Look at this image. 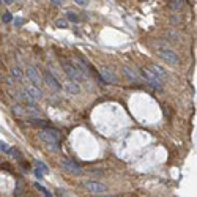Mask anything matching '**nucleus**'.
I'll return each mask as SVG.
<instances>
[{
  "label": "nucleus",
  "instance_id": "nucleus-14",
  "mask_svg": "<svg viewBox=\"0 0 197 197\" xmlns=\"http://www.w3.org/2000/svg\"><path fill=\"white\" fill-rule=\"evenodd\" d=\"M167 6L172 11H181L183 8H185V0H169Z\"/></svg>",
  "mask_w": 197,
  "mask_h": 197
},
{
  "label": "nucleus",
  "instance_id": "nucleus-25",
  "mask_svg": "<svg viewBox=\"0 0 197 197\" xmlns=\"http://www.w3.org/2000/svg\"><path fill=\"white\" fill-rule=\"evenodd\" d=\"M14 25H16V27H22V25H24V19L22 18H16L14 19Z\"/></svg>",
  "mask_w": 197,
  "mask_h": 197
},
{
  "label": "nucleus",
  "instance_id": "nucleus-3",
  "mask_svg": "<svg viewBox=\"0 0 197 197\" xmlns=\"http://www.w3.org/2000/svg\"><path fill=\"white\" fill-rule=\"evenodd\" d=\"M158 55H159L163 60H166L169 65H178L180 63V57L177 55V52H174L169 46L158 47Z\"/></svg>",
  "mask_w": 197,
  "mask_h": 197
},
{
  "label": "nucleus",
  "instance_id": "nucleus-28",
  "mask_svg": "<svg viewBox=\"0 0 197 197\" xmlns=\"http://www.w3.org/2000/svg\"><path fill=\"white\" fill-rule=\"evenodd\" d=\"M50 2L54 3L55 6H62V5H63V2H65V0H50Z\"/></svg>",
  "mask_w": 197,
  "mask_h": 197
},
{
  "label": "nucleus",
  "instance_id": "nucleus-5",
  "mask_svg": "<svg viewBox=\"0 0 197 197\" xmlns=\"http://www.w3.org/2000/svg\"><path fill=\"white\" fill-rule=\"evenodd\" d=\"M99 73H101V79H103L106 84H118V77H117V74H115L111 68L103 66Z\"/></svg>",
  "mask_w": 197,
  "mask_h": 197
},
{
  "label": "nucleus",
  "instance_id": "nucleus-10",
  "mask_svg": "<svg viewBox=\"0 0 197 197\" xmlns=\"http://www.w3.org/2000/svg\"><path fill=\"white\" fill-rule=\"evenodd\" d=\"M25 93H29L33 99H41L43 98V93H41V88H39V87H36V85H33V84H30V85H27V87H25Z\"/></svg>",
  "mask_w": 197,
  "mask_h": 197
},
{
  "label": "nucleus",
  "instance_id": "nucleus-6",
  "mask_svg": "<svg viewBox=\"0 0 197 197\" xmlns=\"http://www.w3.org/2000/svg\"><path fill=\"white\" fill-rule=\"evenodd\" d=\"M62 167L65 172H70L73 175H82V169L79 167L76 163H73L71 159H63L62 161Z\"/></svg>",
  "mask_w": 197,
  "mask_h": 197
},
{
  "label": "nucleus",
  "instance_id": "nucleus-24",
  "mask_svg": "<svg viewBox=\"0 0 197 197\" xmlns=\"http://www.w3.org/2000/svg\"><path fill=\"white\" fill-rule=\"evenodd\" d=\"M11 19H13V16H11V13H5V14L2 16V21H3L5 24H8V22H11Z\"/></svg>",
  "mask_w": 197,
  "mask_h": 197
},
{
  "label": "nucleus",
  "instance_id": "nucleus-8",
  "mask_svg": "<svg viewBox=\"0 0 197 197\" xmlns=\"http://www.w3.org/2000/svg\"><path fill=\"white\" fill-rule=\"evenodd\" d=\"M85 188L90 191V192H96V194H99V192H106V186L104 185H101V183H98V181H85Z\"/></svg>",
  "mask_w": 197,
  "mask_h": 197
},
{
  "label": "nucleus",
  "instance_id": "nucleus-21",
  "mask_svg": "<svg viewBox=\"0 0 197 197\" xmlns=\"http://www.w3.org/2000/svg\"><path fill=\"white\" fill-rule=\"evenodd\" d=\"M55 25H57V27H62V29H66V27H68V21H65V19H57V21H55Z\"/></svg>",
  "mask_w": 197,
  "mask_h": 197
},
{
  "label": "nucleus",
  "instance_id": "nucleus-1",
  "mask_svg": "<svg viewBox=\"0 0 197 197\" xmlns=\"http://www.w3.org/2000/svg\"><path fill=\"white\" fill-rule=\"evenodd\" d=\"M62 65H63V70H65V73H66V76H68L70 81H73V82H76V84H82V82L85 81V76H84L82 73L77 71V68L73 65V62L63 60Z\"/></svg>",
  "mask_w": 197,
  "mask_h": 197
},
{
  "label": "nucleus",
  "instance_id": "nucleus-18",
  "mask_svg": "<svg viewBox=\"0 0 197 197\" xmlns=\"http://www.w3.org/2000/svg\"><path fill=\"white\" fill-rule=\"evenodd\" d=\"M30 123H33V125H36V126H41V128H46V126H47L46 122L38 120V118H30Z\"/></svg>",
  "mask_w": 197,
  "mask_h": 197
},
{
  "label": "nucleus",
  "instance_id": "nucleus-19",
  "mask_svg": "<svg viewBox=\"0 0 197 197\" xmlns=\"http://www.w3.org/2000/svg\"><path fill=\"white\" fill-rule=\"evenodd\" d=\"M36 166H38V169H41V170H43V174H44V175H46V174H49V167H47L44 163L36 161Z\"/></svg>",
  "mask_w": 197,
  "mask_h": 197
},
{
  "label": "nucleus",
  "instance_id": "nucleus-17",
  "mask_svg": "<svg viewBox=\"0 0 197 197\" xmlns=\"http://www.w3.org/2000/svg\"><path fill=\"white\" fill-rule=\"evenodd\" d=\"M169 22L172 24V25H177V24H181L183 22V18L178 16V14H172V16L169 18Z\"/></svg>",
  "mask_w": 197,
  "mask_h": 197
},
{
  "label": "nucleus",
  "instance_id": "nucleus-12",
  "mask_svg": "<svg viewBox=\"0 0 197 197\" xmlns=\"http://www.w3.org/2000/svg\"><path fill=\"white\" fill-rule=\"evenodd\" d=\"M123 74H125V76L129 79L131 82H134V84L142 82V79H140V77H139V76H137V74L133 71V70H131V68H128V66H125V68H123Z\"/></svg>",
  "mask_w": 197,
  "mask_h": 197
},
{
  "label": "nucleus",
  "instance_id": "nucleus-22",
  "mask_svg": "<svg viewBox=\"0 0 197 197\" xmlns=\"http://www.w3.org/2000/svg\"><path fill=\"white\" fill-rule=\"evenodd\" d=\"M36 188H38L39 191H41L44 195H47V197H50V195H52V194H50V191H49V189H46L44 186H41V185H39V183H36Z\"/></svg>",
  "mask_w": 197,
  "mask_h": 197
},
{
  "label": "nucleus",
  "instance_id": "nucleus-4",
  "mask_svg": "<svg viewBox=\"0 0 197 197\" xmlns=\"http://www.w3.org/2000/svg\"><path fill=\"white\" fill-rule=\"evenodd\" d=\"M39 139H43L46 143H49V145H57V143L60 142V133L57 129L54 128H49V129H44V131H39Z\"/></svg>",
  "mask_w": 197,
  "mask_h": 197
},
{
  "label": "nucleus",
  "instance_id": "nucleus-20",
  "mask_svg": "<svg viewBox=\"0 0 197 197\" xmlns=\"http://www.w3.org/2000/svg\"><path fill=\"white\" fill-rule=\"evenodd\" d=\"M167 38H169V41H170V43H177L178 39H180V36H178L177 33H172V32H169V33H167Z\"/></svg>",
  "mask_w": 197,
  "mask_h": 197
},
{
  "label": "nucleus",
  "instance_id": "nucleus-27",
  "mask_svg": "<svg viewBox=\"0 0 197 197\" xmlns=\"http://www.w3.org/2000/svg\"><path fill=\"white\" fill-rule=\"evenodd\" d=\"M0 150H2V151H6V150H8V143L3 142V140H0Z\"/></svg>",
  "mask_w": 197,
  "mask_h": 197
},
{
  "label": "nucleus",
  "instance_id": "nucleus-15",
  "mask_svg": "<svg viewBox=\"0 0 197 197\" xmlns=\"http://www.w3.org/2000/svg\"><path fill=\"white\" fill-rule=\"evenodd\" d=\"M11 74H13V77H16L19 82H24V74H22V71H21V68H18V66H14L11 70Z\"/></svg>",
  "mask_w": 197,
  "mask_h": 197
},
{
  "label": "nucleus",
  "instance_id": "nucleus-11",
  "mask_svg": "<svg viewBox=\"0 0 197 197\" xmlns=\"http://www.w3.org/2000/svg\"><path fill=\"white\" fill-rule=\"evenodd\" d=\"M150 71H153V73H155V74H156L158 77L161 79L163 82H166L167 79H169V74H167V71H166V70H164L163 66H159V65H153Z\"/></svg>",
  "mask_w": 197,
  "mask_h": 197
},
{
  "label": "nucleus",
  "instance_id": "nucleus-2",
  "mask_svg": "<svg viewBox=\"0 0 197 197\" xmlns=\"http://www.w3.org/2000/svg\"><path fill=\"white\" fill-rule=\"evenodd\" d=\"M140 74H142V77H143V82H147L151 88H155V90H158V91L163 90V84H164V82H163L153 71H150V70H147V68H140Z\"/></svg>",
  "mask_w": 197,
  "mask_h": 197
},
{
  "label": "nucleus",
  "instance_id": "nucleus-9",
  "mask_svg": "<svg viewBox=\"0 0 197 197\" xmlns=\"http://www.w3.org/2000/svg\"><path fill=\"white\" fill-rule=\"evenodd\" d=\"M27 79L30 81V84H33V85H36V87H39L41 85V79H39V76H38V73H36V70L33 68V66H29L27 68Z\"/></svg>",
  "mask_w": 197,
  "mask_h": 197
},
{
  "label": "nucleus",
  "instance_id": "nucleus-7",
  "mask_svg": "<svg viewBox=\"0 0 197 197\" xmlns=\"http://www.w3.org/2000/svg\"><path fill=\"white\" fill-rule=\"evenodd\" d=\"M43 77H44V81H46V84L49 85V87H52V88H54V90H57V91H60L62 90V85H60V82L57 81V79L54 77V76H52L47 70H44L43 71Z\"/></svg>",
  "mask_w": 197,
  "mask_h": 197
},
{
  "label": "nucleus",
  "instance_id": "nucleus-13",
  "mask_svg": "<svg viewBox=\"0 0 197 197\" xmlns=\"http://www.w3.org/2000/svg\"><path fill=\"white\" fill-rule=\"evenodd\" d=\"M65 90H66L68 93H71V95H79V91H81V88H79V84L70 81V79L66 81V84H65Z\"/></svg>",
  "mask_w": 197,
  "mask_h": 197
},
{
  "label": "nucleus",
  "instance_id": "nucleus-26",
  "mask_svg": "<svg viewBox=\"0 0 197 197\" xmlns=\"http://www.w3.org/2000/svg\"><path fill=\"white\" fill-rule=\"evenodd\" d=\"M76 2V5H79V6H87L88 5V0H74Z\"/></svg>",
  "mask_w": 197,
  "mask_h": 197
},
{
  "label": "nucleus",
  "instance_id": "nucleus-16",
  "mask_svg": "<svg viewBox=\"0 0 197 197\" xmlns=\"http://www.w3.org/2000/svg\"><path fill=\"white\" fill-rule=\"evenodd\" d=\"M66 21L77 24V22H79V16L76 14V13H73V11H66Z\"/></svg>",
  "mask_w": 197,
  "mask_h": 197
},
{
  "label": "nucleus",
  "instance_id": "nucleus-29",
  "mask_svg": "<svg viewBox=\"0 0 197 197\" xmlns=\"http://www.w3.org/2000/svg\"><path fill=\"white\" fill-rule=\"evenodd\" d=\"M3 2H5V5H11V3H13V0H3Z\"/></svg>",
  "mask_w": 197,
  "mask_h": 197
},
{
  "label": "nucleus",
  "instance_id": "nucleus-23",
  "mask_svg": "<svg viewBox=\"0 0 197 197\" xmlns=\"http://www.w3.org/2000/svg\"><path fill=\"white\" fill-rule=\"evenodd\" d=\"M6 153H8V155H11L13 158H19V151H18L16 148H10V147H8Z\"/></svg>",
  "mask_w": 197,
  "mask_h": 197
}]
</instances>
